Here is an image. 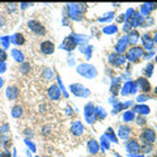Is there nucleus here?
Here are the masks:
<instances>
[{
  "instance_id": "nucleus-30",
  "label": "nucleus",
  "mask_w": 157,
  "mask_h": 157,
  "mask_svg": "<svg viewBox=\"0 0 157 157\" xmlns=\"http://www.w3.org/2000/svg\"><path fill=\"white\" fill-rule=\"evenodd\" d=\"M145 100H148V97L147 96H140L139 97V101H145Z\"/></svg>"
},
{
  "instance_id": "nucleus-15",
  "label": "nucleus",
  "mask_w": 157,
  "mask_h": 157,
  "mask_svg": "<svg viewBox=\"0 0 157 157\" xmlns=\"http://www.w3.org/2000/svg\"><path fill=\"white\" fill-rule=\"evenodd\" d=\"M130 132H131V128H130V127L122 126L121 128H119V135H121L122 137H123V139H126V137L130 135Z\"/></svg>"
},
{
  "instance_id": "nucleus-10",
  "label": "nucleus",
  "mask_w": 157,
  "mask_h": 157,
  "mask_svg": "<svg viewBox=\"0 0 157 157\" xmlns=\"http://www.w3.org/2000/svg\"><path fill=\"white\" fill-rule=\"evenodd\" d=\"M71 131L73 132V135H81V132L84 131V127H82V124H81V122H75V123L72 124V127H71Z\"/></svg>"
},
{
  "instance_id": "nucleus-22",
  "label": "nucleus",
  "mask_w": 157,
  "mask_h": 157,
  "mask_svg": "<svg viewBox=\"0 0 157 157\" xmlns=\"http://www.w3.org/2000/svg\"><path fill=\"white\" fill-rule=\"evenodd\" d=\"M14 37H16V38H14V42H16L17 45H21V43H24V38H22V36H20V34H16Z\"/></svg>"
},
{
  "instance_id": "nucleus-4",
  "label": "nucleus",
  "mask_w": 157,
  "mask_h": 157,
  "mask_svg": "<svg viewBox=\"0 0 157 157\" xmlns=\"http://www.w3.org/2000/svg\"><path fill=\"white\" fill-rule=\"evenodd\" d=\"M41 51L43 54H46V55H50V54L54 52V50H55V45L51 42V41H45L41 43Z\"/></svg>"
},
{
  "instance_id": "nucleus-1",
  "label": "nucleus",
  "mask_w": 157,
  "mask_h": 157,
  "mask_svg": "<svg viewBox=\"0 0 157 157\" xmlns=\"http://www.w3.org/2000/svg\"><path fill=\"white\" fill-rule=\"evenodd\" d=\"M140 139L143 140L144 144H153L156 140V132L152 128H144L140 134Z\"/></svg>"
},
{
  "instance_id": "nucleus-14",
  "label": "nucleus",
  "mask_w": 157,
  "mask_h": 157,
  "mask_svg": "<svg viewBox=\"0 0 157 157\" xmlns=\"http://www.w3.org/2000/svg\"><path fill=\"white\" fill-rule=\"evenodd\" d=\"M143 41H144V46H145V48H148V50H152L153 48V41L149 38V36H144V38H143Z\"/></svg>"
},
{
  "instance_id": "nucleus-24",
  "label": "nucleus",
  "mask_w": 157,
  "mask_h": 157,
  "mask_svg": "<svg viewBox=\"0 0 157 157\" xmlns=\"http://www.w3.org/2000/svg\"><path fill=\"white\" fill-rule=\"evenodd\" d=\"M13 55L16 56V58H14V59H16V60H22V59H24L22 54H20V52H18V51H16V50L13 51Z\"/></svg>"
},
{
  "instance_id": "nucleus-8",
  "label": "nucleus",
  "mask_w": 157,
  "mask_h": 157,
  "mask_svg": "<svg viewBox=\"0 0 157 157\" xmlns=\"http://www.w3.org/2000/svg\"><path fill=\"white\" fill-rule=\"evenodd\" d=\"M126 148L128 152H139L140 149V145L137 144V141L136 140H130V141H127V144H126Z\"/></svg>"
},
{
  "instance_id": "nucleus-7",
  "label": "nucleus",
  "mask_w": 157,
  "mask_h": 157,
  "mask_svg": "<svg viewBox=\"0 0 157 157\" xmlns=\"http://www.w3.org/2000/svg\"><path fill=\"white\" fill-rule=\"evenodd\" d=\"M76 43H75V39L72 37H68L64 39V42L62 43V48H64V50H72V48H75Z\"/></svg>"
},
{
  "instance_id": "nucleus-34",
  "label": "nucleus",
  "mask_w": 157,
  "mask_h": 157,
  "mask_svg": "<svg viewBox=\"0 0 157 157\" xmlns=\"http://www.w3.org/2000/svg\"><path fill=\"white\" fill-rule=\"evenodd\" d=\"M156 157H157V155H156Z\"/></svg>"
},
{
  "instance_id": "nucleus-21",
  "label": "nucleus",
  "mask_w": 157,
  "mask_h": 157,
  "mask_svg": "<svg viewBox=\"0 0 157 157\" xmlns=\"http://www.w3.org/2000/svg\"><path fill=\"white\" fill-rule=\"evenodd\" d=\"M144 72L147 73V76H151V75H152V72H153V64H148V66H147Z\"/></svg>"
},
{
  "instance_id": "nucleus-11",
  "label": "nucleus",
  "mask_w": 157,
  "mask_h": 157,
  "mask_svg": "<svg viewBox=\"0 0 157 157\" xmlns=\"http://www.w3.org/2000/svg\"><path fill=\"white\" fill-rule=\"evenodd\" d=\"M48 96H50V98H52V100H59V89L56 86H51L50 89H48Z\"/></svg>"
},
{
  "instance_id": "nucleus-6",
  "label": "nucleus",
  "mask_w": 157,
  "mask_h": 157,
  "mask_svg": "<svg viewBox=\"0 0 157 157\" xmlns=\"http://www.w3.org/2000/svg\"><path fill=\"white\" fill-rule=\"evenodd\" d=\"M128 56L130 59H132V60H136L137 58H140V56H143V48L141 47H132L131 48V51L128 54Z\"/></svg>"
},
{
  "instance_id": "nucleus-27",
  "label": "nucleus",
  "mask_w": 157,
  "mask_h": 157,
  "mask_svg": "<svg viewBox=\"0 0 157 157\" xmlns=\"http://www.w3.org/2000/svg\"><path fill=\"white\" fill-rule=\"evenodd\" d=\"M151 149H152V145H151V144H148V145L145 144V145L143 147V151H145V152H147V151H151Z\"/></svg>"
},
{
  "instance_id": "nucleus-5",
  "label": "nucleus",
  "mask_w": 157,
  "mask_h": 157,
  "mask_svg": "<svg viewBox=\"0 0 157 157\" xmlns=\"http://www.w3.org/2000/svg\"><path fill=\"white\" fill-rule=\"evenodd\" d=\"M71 90L73 94H76V96H89V92L86 90V88H84L82 85L80 84H75V85H71Z\"/></svg>"
},
{
  "instance_id": "nucleus-9",
  "label": "nucleus",
  "mask_w": 157,
  "mask_h": 157,
  "mask_svg": "<svg viewBox=\"0 0 157 157\" xmlns=\"http://www.w3.org/2000/svg\"><path fill=\"white\" fill-rule=\"evenodd\" d=\"M137 84L140 85L141 90L145 92V93H148V92L151 90V84L148 82V80H147V78H144V77H140L139 80H137Z\"/></svg>"
},
{
  "instance_id": "nucleus-26",
  "label": "nucleus",
  "mask_w": 157,
  "mask_h": 157,
  "mask_svg": "<svg viewBox=\"0 0 157 157\" xmlns=\"http://www.w3.org/2000/svg\"><path fill=\"white\" fill-rule=\"evenodd\" d=\"M28 71H29V64L26 63V64H24V66H22V72H24V73H26Z\"/></svg>"
},
{
  "instance_id": "nucleus-12",
  "label": "nucleus",
  "mask_w": 157,
  "mask_h": 157,
  "mask_svg": "<svg viewBox=\"0 0 157 157\" xmlns=\"http://www.w3.org/2000/svg\"><path fill=\"white\" fill-rule=\"evenodd\" d=\"M136 113H139V114H149V107L147 105H139V106H135L134 109Z\"/></svg>"
},
{
  "instance_id": "nucleus-33",
  "label": "nucleus",
  "mask_w": 157,
  "mask_h": 157,
  "mask_svg": "<svg viewBox=\"0 0 157 157\" xmlns=\"http://www.w3.org/2000/svg\"><path fill=\"white\" fill-rule=\"evenodd\" d=\"M156 62H157V56H156Z\"/></svg>"
},
{
  "instance_id": "nucleus-32",
  "label": "nucleus",
  "mask_w": 157,
  "mask_h": 157,
  "mask_svg": "<svg viewBox=\"0 0 157 157\" xmlns=\"http://www.w3.org/2000/svg\"><path fill=\"white\" fill-rule=\"evenodd\" d=\"M155 93H156V96H157V86H156V89H155Z\"/></svg>"
},
{
  "instance_id": "nucleus-20",
  "label": "nucleus",
  "mask_w": 157,
  "mask_h": 157,
  "mask_svg": "<svg viewBox=\"0 0 157 157\" xmlns=\"http://www.w3.org/2000/svg\"><path fill=\"white\" fill-rule=\"evenodd\" d=\"M132 86H134V84H132V82H127V85L124 86V90L123 92H122V93H123V94H128V93L131 92L130 89H131V88Z\"/></svg>"
},
{
  "instance_id": "nucleus-31",
  "label": "nucleus",
  "mask_w": 157,
  "mask_h": 157,
  "mask_svg": "<svg viewBox=\"0 0 157 157\" xmlns=\"http://www.w3.org/2000/svg\"><path fill=\"white\" fill-rule=\"evenodd\" d=\"M153 42H157V33H156V36H155V38H153Z\"/></svg>"
},
{
  "instance_id": "nucleus-17",
  "label": "nucleus",
  "mask_w": 157,
  "mask_h": 157,
  "mask_svg": "<svg viewBox=\"0 0 157 157\" xmlns=\"http://www.w3.org/2000/svg\"><path fill=\"white\" fill-rule=\"evenodd\" d=\"M123 119L126 122H130V121H134V113L132 111H127L126 114L123 115Z\"/></svg>"
},
{
  "instance_id": "nucleus-25",
  "label": "nucleus",
  "mask_w": 157,
  "mask_h": 157,
  "mask_svg": "<svg viewBox=\"0 0 157 157\" xmlns=\"http://www.w3.org/2000/svg\"><path fill=\"white\" fill-rule=\"evenodd\" d=\"M104 32H106V33H114V32H117V26H110V28H106Z\"/></svg>"
},
{
  "instance_id": "nucleus-28",
  "label": "nucleus",
  "mask_w": 157,
  "mask_h": 157,
  "mask_svg": "<svg viewBox=\"0 0 157 157\" xmlns=\"http://www.w3.org/2000/svg\"><path fill=\"white\" fill-rule=\"evenodd\" d=\"M137 123H139V124H144L145 123V121H144V118H139V121H137Z\"/></svg>"
},
{
  "instance_id": "nucleus-23",
  "label": "nucleus",
  "mask_w": 157,
  "mask_h": 157,
  "mask_svg": "<svg viewBox=\"0 0 157 157\" xmlns=\"http://www.w3.org/2000/svg\"><path fill=\"white\" fill-rule=\"evenodd\" d=\"M11 89H12V90L8 92V96L11 97V98H14V97L17 96V89H16V88H11Z\"/></svg>"
},
{
  "instance_id": "nucleus-2",
  "label": "nucleus",
  "mask_w": 157,
  "mask_h": 157,
  "mask_svg": "<svg viewBox=\"0 0 157 157\" xmlns=\"http://www.w3.org/2000/svg\"><path fill=\"white\" fill-rule=\"evenodd\" d=\"M77 71L81 73L82 76H85L88 78H92V77H94L97 75V71H96V68L94 67H92V66H88V64H81V66H78L77 68Z\"/></svg>"
},
{
  "instance_id": "nucleus-29",
  "label": "nucleus",
  "mask_w": 157,
  "mask_h": 157,
  "mask_svg": "<svg viewBox=\"0 0 157 157\" xmlns=\"http://www.w3.org/2000/svg\"><path fill=\"white\" fill-rule=\"evenodd\" d=\"M0 157H11V155H9L8 152H4V153L0 155Z\"/></svg>"
},
{
  "instance_id": "nucleus-19",
  "label": "nucleus",
  "mask_w": 157,
  "mask_h": 157,
  "mask_svg": "<svg viewBox=\"0 0 157 157\" xmlns=\"http://www.w3.org/2000/svg\"><path fill=\"white\" fill-rule=\"evenodd\" d=\"M126 42H127V39H126V38L122 39V41L118 43V46H117L118 48H117V50H118V51H123V50H124V46H126Z\"/></svg>"
},
{
  "instance_id": "nucleus-3",
  "label": "nucleus",
  "mask_w": 157,
  "mask_h": 157,
  "mask_svg": "<svg viewBox=\"0 0 157 157\" xmlns=\"http://www.w3.org/2000/svg\"><path fill=\"white\" fill-rule=\"evenodd\" d=\"M28 26H29V29H30L33 33H36L37 36H43V34L46 33L45 26H43L41 22L36 21V20H33V21H29L28 22Z\"/></svg>"
},
{
  "instance_id": "nucleus-13",
  "label": "nucleus",
  "mask_w": 157,
  "mask_h": 157,
  "mask_svg": "<svg viewBox=\"0 0 157 157\" xmlns=\"http://www.w3.org/2000/svg\"><path fill=\"white\" fill-rule=\"evenodd\" d=\"M88 147H89V152H90V153H97V152H98V144H97L96 140H89Z\"/></svg>"
},
{
  "instance_id": "nucleus-16",
  "label": "nucleus",
  "mask_w": 157,
  "mask_h": 157,
  "mask_svg": "<svg viewBox=\"0 0 157 157\" xmlns=\"http://www.w3.org/2000/svg\"><path fill=\"white\" fill-rule=\"evenodd\" d=\"M137 39H139V33H137V32H132V33H130V41H131L132 45H135Z\"/></svg>"
},
{
  "instance_id": "nucleus-18",
  "label": "nucleus",
  "mask_w": 157,
  "mask_h": 157,
  "mask_svg": "<svg viewBox=\"0 0 157 157\" xmlns=\"http://www.w3.org/2000/svg\"><path fill=\"white\" fill-rule=\"evenodd\" d=\"M22 114V107L21 106H14L13 109V117H20Z\"/></svg>"
}]
</instances>
